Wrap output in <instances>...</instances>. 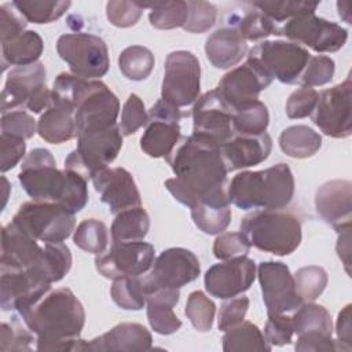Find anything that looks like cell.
<instances>
[{
    "mask_svg": "<svg viewBox=\"0 0 352 352\" xmlns=\"http://www.w3.org/2000/svg\"><path fill=\"white\" fill-rule=\"evenodd\" d=\"M176 177L166 179L165 187L190 209L212 190L227 184V166L221 148L213 140L191 135L166 157Z\"/></svg>",
    "mask_w": 352,
    "mask_h": 352,
    "instance_id": "cell-1",
    "label": "cell"
},
{
    "mask_svg": "<svg viewBox=\"0 0 352 352\" xmlns=\"http://www.w3.org/2000/svg\"><path fill=\"white\" fill-rule=\"evenodd\" d=\"M19 315L36 334L37 351H80L85 311L70 289L48 292L37 302L21 309Z\"/></svg>",
    "mask_w": 352,
    "mask_h": 352,
    "instance_id": "cell-2",
    "label": "cell"
},
{
    "mask_svg": "<svg viewBox=\"0 0 352 352\" xmlns=\"http://www.w3.org/2000/svg\"><path fill=\"white\" fill-rule=\"evenodd\" d=\"M18 180L34 201L58 202L73 213L88 202V179L70 169L59 170L47 148H34L25 157Z\"/></svg>",
    "mask_w": 352,
    "mask_h": 352,
    "instance_id": "cell-3",
    "label": "cell"
},
{
    "mask_svg": "<svg viewBox=\"0 0 352 352\" xmlns=\"http://www.w3.org/2000/svg\"><path fill=\"white\" fill-rule=\"evenodd\" d=\"M52 98L74 109L77 133L117 122L120 113L118 98L100 80L60 73L54 81Z\"/></svg>",
    "mask_w": 352,
    "mask_h": 352,
    "instance_id": "cell-4",
    "label": "cell"
},
{
    "mask_svg": "<svg viewBox=\"0 0 352 352\" xmlns=\"http://www.w3.org/2000/svg\"><path fill=\"white\" fill-rule=\"evenodd\" d=\"M227 195L242 210L283 209L293 199L294 177L283 162L264 170H243L227 184Z\"/></svg>",
    "mask_w": 352,
    "mask_h": 352,
    "instance_id": "cell-5",
    "label": "cell"
},
{
    "mask_svg": "<svg viewBox=\"0 0 352 352\" xmlns=\"http://www.w3.org/2000/svg\"><path fill=\"white\" fill-rule=\"evenodd\" d=\"M250 246L275 256H287L301 243V221L282 209H261L246 214L239 224Z\"/></svg>",
    "mask_w": 352,
    "mask_h": 352,
    "instance_id": "cell-6",
    "label": "cell"
},
{
    "mask_svg": "<svg viewBox=\"0 0 352 352\" xmlns=\"http://www.w3.org/2000/svg\"><path fill=\"white\" fill-rule=\"evenodd\" d=\"M121 147L122 133L117 122L84 129L77 133V148L66 157L65 169L91 179L117 158Z\"/></svg>",
    "mask_w": 352,
    "mask_h": 352,
    "instance_id": "cell-7",
    "label": "cell"
},
{
    "mask_svg": "<svg viewBox=\"0 0 352 352\" xmlns=\"http://www.w3.org/2000/svg\"><path fill=\"white\" fill-rule=\"evenodd\" d=\"M11 221L44 243L63 242L76 226L74 213L65 205L34 199L22 204Z\"/></svg>",
    "mask_w": 352,
    "mask_h": 352,
    "instance_id": "cell-8",
    "label": "cell"
},
{
    "mask_svg": "<svg viewBox=\"0 0 352 352\" xmlns=\"http://www.w3.org/2000/svg\"><path fill=\"white\" fill-rule=\"evenodd\" d=\"M59 56L78 77L95 80L103 77L110 66L106 43L91 33H66L56 41Z\"/></svg>",
    "mask_w": 352,
    "mask_h": 352,
    "instance_id": "cell-9",
    "label": "cell"
},
{
    "mask_svg": "<svg viewBox=\"0 0 352 352\" xmlns=\"http://www.w3.org/2000/svg\"><path fill=\"white\" fill-rule=\"evenodd\" d=\"M201 89V65L198 58L184 50L168 54L165 59L161 99L186 107L198 99Z\"/></svg>",
    "mask_w": 352,
    "mask_h": 352,
    "instance_id": "cell-10",
    "label": "cell"
},
{
    "mask_svg": "<svg viewBox=\"0 0 352 352\" xmlns=\"http://www.w3.org/2000/svg\"><path fill=\"white\" fill-rule=\"evenodd\" d=\"M271 78L283 84H294L300 80L311 55L308 50L293 41H263L254 45L248 55Z\"/></svg>",
    "mask_w": 352,
    "mask_h": 352,
    "instance_id": "cell-11",
    "label": "cell"
},
{
    "mask_svg": "<svg viewBox=\"0 0 352 352\" xmlns=\"http://www.w3.org/2000/svg\"><path fill=\"white\" fill-rule=\"evenodd\" d=\"M304 44L316 52H336L348 40V30L341 25L319 18L315 10H307L280 26V36Z\"/></svg>",
    "mask_w": 352,
    "mask_h": 352,
    "instance_id": "cell-12",
    "label": "cell"
},
{
    "mask_svg": "<svg viewBox=\"0 0 352 352\" xmlns=\"http://www.w3.org/2000/svg\"><path fill=\"white\" fill-rule=\"evenodd\" d=\"M352 81L348 76L341 84L319 94L312 121L326 136L344 139L352 133Z\"/></svg>",
    "mask_w": 352,
    "mask_h": 352,
    "instance_id": "cell-13",
    "label": "cell"
},
{
    "mask_svg": "<svg viewBox=\"0 0 352 352\" xmlns=\"http://www.w3.org/2000/svg\"><path fill=\"white\" fill-rule=\"evenodd\" d=\"M154 246L142 241H113L111 248L95 258V267L107 279L144 275L154 263Z\"/></svg>",
    "mask_w": 352,
    "mask_h": 352,
    "instance_id": "cell-14",
    "label": "cell"
},
{
    "mask_svg": "<svg viewBox=\"0 0 352 352\" xmlns=\"http://www.w3.org/2000/svg\"><path fill=\"white\" fill-rule=\"evenodd\" d=\"M201 272L198 257L184 248L164 250L142 276L146 294L155 289H180L195 280Z\"/></svg>",
    "mask_w": 352,
    "mask_h": 352,
    "instance_id": "cell-15",
    "label": "cell"
},
{
    "mask_svg": "<svg viewBox=\"0 0 352 352\" xmlns=\"http://www.w3.org/2000/svg\"><path fill=\"white\" fill-rule=\"evenodd\" d=\"M179 107L158 99L148 110V120L140 138V148L153 158L168 157L180 139Z\"/></svg>",
    "mask_w": 352,
    "mask_h": 352,
    "instance_id": "cell-16",
    "label": "cell"
},
{
    "mask_svg": "<svg viewBox=\"0 0 352 352\" xmlns=\"http://www.w3.org/2000/svg\"><path fill=\"white\" fill-rule=\"evenodd\" d=\"M257 275L268 315L290 314L302 304L296 290L294 278L286 264L263 261L258 264Z\"/></svg>",
    "mask_w": 352,
    "mask_h": 352,
    "instance_id": "cell-17",
    "label": "cell"
},
{
    "mask_svg": "<svg viewBox=\"0 0 352 352\" xmlns=\"http://www.w3.org/2000/svg\"><path fill=\"white\" fill-rule=\"evenodd\" d=\"M192 133L213 140L219 146L234 136L232 109L214 89L197 99L192 111Z\"/></svg>",
    "mask_w": 352,
    "mask_h": 352,
    "instance_id": "cell-18",
    "label": "cell"
},
{
    "mask_svg": "<svg viewBox=\"0 0 352 352\" xmlns=\"http://www.w3.org/2000/svg\"><path fill=\"white\" fill-rule=\"evenodd\" d=\"M51 289V283L32 265L22 270L1 268L0 307L3 311H21L37 302Z\"/></svg>",
    "mask_w": 352,
    "mask_h": 352,
    "instance_id": "cell-19",
    "label": "cell"
},
{
    "mask_svg": "<svg viewBox=\"0 0 352 352\" xmlns=\"http://www.w3.org/2000/svg\"><path fill=\"white\" fill-rule=\"evenodd\" d=\"M256 278V264L246 256L234 257L212 265L204 276L206 292L221 300L246 292Z\"/></svg>",
    "mask_w": 352,
    "mask_h": 352,
    "instance_id": "cell-20",
    "label": "cell"
},
{
    "mask_svg": "<svg viewBox=\"0 0 352 352\" xmlns=\"http://www.w3.org/2000/svg\"><path fill=\"white\" fill-rule=\"evenodd\" d=\"M272 78L252 59H246L242 66H238L226 73L216 91L226 100V103L235 109L241 104L258 99L261 91H264Z\"/></svg>",
    "mask_w": 352,
    "mask_h": 352,
    "instance_id": "cell-21",
    "label": "cell"
},
{
    "mask_svg": "<svg viewBox=\"0 0 352 352\" xmlns=\"http://www.w3.org/2000/svg\"><path fill=\"white\" fill-rule=\"evenodd\" d=\"M100 201L106 204L111 213L140 206V192L132 175L124 168H104L91 177Z\"/></svg>",
    "mask_w": 352,
    "mask_h": 352,
    "instance_id": "cell-22",
    "label": "cell"
},
{
    "mask_svg": "<svg viewBox=\"0 0 352 352\" xmlns=\"http://www.w3.org/2000/svg\"><path fill=\"white\" fill-rule=\"evenodd\" d=\"M318 214L336 231L351 226L352 184L349 180H330L322 184L315 194Z\"/></svg>",
    "mask_w": 352,
    "mask_h": 352,
    "instance_id": "cell-23",
    "label": "cell"
},
{
    "mask_svg": "<svg viewBox=\"0 0 352 352\" xmlns=\"http://www.w3.org/2000/svg\"><path fill=\"white\" fill-rule=\"evenodd\" d=\"M45 67L41 62L12 69L1 91V113L23 109L30 95L45 85Z\"/></svg>",
    "mask_w": 352,
    "mask_h": 352,
    "instance_id": "cell-24",
    "label": "cell"
},
{
    "mask_svg": "<svg viewBox=\"0 0 352 352\" xmlns=\"http://www.w3.org/2000/svg\"><path fill=\"white\" fill-rule=\"evenodd\" d=\"M227 170H236L264 162L272 148L271 136L264 132L260 135L234 133L220 146Z\"/></svg>",
    "mask_w": 352,
    "mask_h": 352,
    "instance_id": "cell-25",
    "label": "cell"
},
{
    "mask_svg": "<svg viewBox=\"0 0 352 352\" xmlns=\"http://www.w3.org/2000/svg\"><path fill=\"white\" fill-rule=\"evenodd\" d=\"M153 338L150 331L140 323H120L107 333L91 340H82L80 351H148Z\"/></svg>",
    "mask_w": 352,
    "mask_h": 352,
    "instance_id": "cell-26",
    "label": "cell"
},
{
    "mask_svg": "<svg viewBox=\"0 0 352 352\" xmlns=\"http://www.w3.org/2000/svg\"><path fill=\"white\" fill-rule=\"evenodd\" d=\"M43 246L37 239L10 221L1 230V258L0 267L7 270H22L32 267L40 257Z\"/></svg>",
    "mask_w": 352,
    "mask_h": 352,
    "instance_id": "cell-27",
    "label": "cell"
},
{
    "mask_svg": "<svg viewBox=\"0 0 352 352\" xmlns=\"http://www.w3.org/2000/svg\"><path fill=\"white\" fill-rule=\"evenodd\" d=\"M37 133L51 144H60L77 136L74 109L58 99H51V104L37 121Z\"/></svg>",
    "mask_w": 352,
    "mask_h": 352,
    "instance_id": "cell-28",
    "label": "cell"
},
{
    "mask_svg": "<svg viewBox=\"0 0 352 352\" xmlns=\"http://www.w3.org/2000/svg\"><path fill=\"white\" fill-rule=\"evenodd\" d=\"M248 52V44L235 28H221L213 32L205 43L208 60L216 69H230L239 63Z\"/></svg>",
    "mask_w": 352,
    "mask_h": 352,
    "instance_id": "cell-29",
    "label": "cell"
},
{
    "mask_svg": "<svg viewBox=\"0 0 352 352\" xmlns=\"http://www.w3.org/2000/svg\"><path fill=\"white\" fill-rule=\"evenodd\" d=\"M179 298V289H155L146 294L147 320L155 333L169 336L180 329L182 320L173 312Z\"/></svg>",
    "mask_w": 352,
    "mask_h": 352,
    "instance_id": "cell-30",
    "label": "cell"
},
{
    "mask_svg": "<svg viewBox=\"0 0 352 352\" xmlns=\"http://www.w3.org/2000/svg\"><path fill=\"white\" fill-rule=\"evenodd\" d=\"M44 50L43 38L34 30H25L16 37L1 43V66H26L36 63Z\"/></svg>",
    "mask_w": 352,
    "mask_h": 352,
    "instance_id": "cell-31",
    "label": "cell"
},
{
    "mask_svg": "<svg viewBox=\"0 0 352 352\" xmlns=\"http://www.w3.org/2000/svg\"><path fill=\"white\" fill-rule=\"evenodd\" d=\"M320 146V135L307 125L289 126L279 136L280 150L292 158L312 157L319 151Z\"/></svg>",
    "mask_w": 352,
    "mask_h": 352,
    "instance_id": "cell-32",
    "label": "cell"
},
{
    "mask_svg": "<svg viewBox=\"0 0 352 352\" xmlns=\"http://www.w3.org/2000/svg\"><path fill=\"white\" fill-rule=\"evenodd\" d=\"M33 267L50 282H59L72 268L70 249L62 242H47Z\"/></svg>",
    "mask_w": 352,
    "mask_h": 352,
    "instance_id": "cell-33",
    "label": "cell"
},
{
    "mask_svg": "<svg viewBox=\"0 0 352 352\" xmlns=\"http://www.w3.org/2000/svg\"><path fill=\"white\" fill-rule=\"evenodd\" d=\"M150 228L148 213L142 206L129 208L116 214L111 224L113 241H142Z\"/></svg>",
    "mask_w": 352,
    "mask_h": 352,
    "instance_id": "cell-34",
    "label": "cell"
},
{
    "mask_svg": "<svg viewBox=\"0 0 352 352\" xmlns=\"http://www.w3.org/2000/svg\"><path fill=\"white\" fill-rule=\"evenodd\" d=\"M224 333L223 351L226 352L271 351L272 348L267 342L261 330L249 320H243Z\"/></svg>",
    "mask_w": 352,
    "mask_h": 352,
    "instance_id": "cell-35",
    "label": "cell"
},
{
    "mask_svg": "<svg viewBox=\"0 0 352 352\" xmlns=\"http://www.w3.org/2000/svg\"><path fill=\"white\" fill-rule=\"evenodd\" d=\"M268 124V109L258 99L232 109V129L235 133L260 135L265 132Z\"/></svg>",
    "mask_w": 352,
    "mask_h": 352,
    "instance_id": "cell-36",
    "label": "cell"
},
{
    "mask_svg": "<svg viewBox=\"0 0 352 352\" xmlns=\"http://www.w3.org/2000/svg\"><path fill=\"white\" fill-rule=\"evenodd\" d=\"M293 329L297 336L304 333H323L331 336L333 322L329 311L319 304L302 302L292 315Z\"/></svg>",
    "mask_w": 352,
    "mask_h": 352,
    "instance_id": "cell-37",
    "label": "cell"
},
{
    "mask_svg": "<svg viewBox=\"0 0 352 352\" xmlns=\"http://www.w3.org/2000/svg\"><path fill=\"white\" fill-rule=\"evenodd\" d=\"M194 224L208 235L221 234L231 223L230 205L198 202L191 208Z\"/></svg>",
    "mask_w": 352,
    "mask_h": 352,
    "instance_id": "cell-38",
    "label": "cell"
},
{
    "mask_svg": "<svg viewBox=\"0 0 352 352\" xmlns=\"http://www.w3.org/2000/svg\"><path fill=\"white\" fill-rule=\"evenodd\" d=\"M155 59L153 52L143 45L126 47L118 56V67L124 77L132 81L146 80L153 72Z\"/></svg>",
    "mask_w": 352,
    "mask_h": 352,
    "instance_id": "cell-39",
    "label": "cell"
},
{
    "mask_svg": "<svg viewBox=\"0 0 352 352\" xmlns=\"http://www.w3.org/2000/svg\"><path fill=\"white\" fill-rule=\"evenodd\" d=\"M12 6L28 22L43 25L59 19L69 10L72 3L48 0H15L12 1Z\"/></svg>",
    "mask_w": 352,
    "mask_h": 352,
    "instance_id": "cell-40",
    "label": "cell"
},
{
    "mask_svg": "<svg viewBox=\"0 0 352 352\" xmlns=\"http://www.w3.org/2000/svg\"><path fill=\"white\" fill-rule=\"evenodd\" d=\"M143 8L150 7L148 21L153 28L160 30H170L183 28L187 19L188 7L187 1H157L151 4H140Z\"/></svg>",
    "mask_w": 352,
    "mask_h": 352,
    "instance_id": "cell-41",
    "label": "cell"
},
{
    "mask_svg": "<svg viewBox=\"0 0 352 352\" xmlns=\"http://www.w3.org/2000/svg\"><path fill=\"white\" fill-rule=\"evenodd\" d=\"M73 242L77 248L100 254L109 245V230L106 224L98 219H85L74 230Z\"/></svg>",
    "mask_w": 352,
    "mask_h": 352,
    "instance_id": "cell-42",
    "label": "cell"
},
{
    "mask_svg": "<svg viewBox=\"0 0 352 352\" xmlns=\"http://www.w3.org/2000/svg\"><path fill=\"white\" fill-rule=\"evenodd\" d=\"M110 294L113 301L124 309L139 311L146 304V292L142 276L116 279L111 285Z\"/></svg>",
    "mask_w": 352,
    "mask_h": 352,
    "instance_id": "cell-43",
    "label": "cell"
},
{
    "mask_svg": "<svg viewBox=\"0 0 352 352\" xmlns=\"http://www.w3.org/2000/svg\"><path fill=\"white\" fill-rule=\"evenodd\" d=\"M235 29L245 41H257L271 34L280 36V26L271 21L261 11H258L256 7H253V10L248 11L242 18L238 19V25Z\"/></svg>",
    "mask_w": 352,
    "mask_h": 352,
    "instance_id": "cell-44",
    "label": "cell"
},
{
    "mask_svg": "<svg viewBox=\"0 0 352 352\" xmlns=\"http://www.w3.org/2000/svg\"><path fill=\"white\" fill-rule=\"evenodd\" d=\"M296 290L302 302H314L327 285V272L318 265L301 267L293 275Z\"/></svg>",
    "mask_w": 352,
    "mask_h": 352,
    "instance_id": "cell-45",
    "label": "cell"
},
{
    "mask_svg": "<svg viewBox=\"0 0 352 352\" xmlns=\"http://www.w3.org/2000/svg\"><path fill=\"white\" fill-rule=\"evenodd\" d=\"M184 314L198 331L205 333L213 326L216 305L204 292L195 290L187 298Z\"/></svg>",
    "mask_w": 352,
    "mask_h": 352,
    "instance_id": "cell-46",
    "label": "cell"
},
{
    "mask_svg": "<svg viewBox=\"0 0 352 352\" xmlns=\"http://www.w3.org/2000/svg\"><path fill=\"white\" fill-rule=\"evenodd\" d=\"M279 26L307 10H316L319 3L309 1H254L250 3Z\"/></svg>",
    "mask_w": 352,
    "mask_h": 352,
    "instance_id": "cell-47",
    "label": "cell"
},
{
    "mask_svg": "<svg viewBox=\"0 0 352 352\" xmlns=\"http://www.w3.org/2000/svg\"><path fill=\"white\" fill-rule=\"evenodd\" d=\"M334 70H336V63L330 56H326V55L311 56L298 82L307 88L324 85L331 81L334 76Z\"/></svg>",
    "mask_w": 352,
    "mask_h": 352,
    "instance_id": "cell-48",
    "label": "cell"
},
{
    "mask_svg": "<svg viewBox=\"0 0 352 352\" xmlns=\"http://www.w3.org/2000/svg\"><path fill=\"white\" fill-rule=\"evenodd\" d=\"M188 14L183 29L190 33H205L214 23L217 18V10L208 1H187Z\"/></svg>",
    "mask_w": 352,
    "mask_h": 352,
    "instance_id": "cell-49",
    "label": "cell"
},
{
    "mask_svg": "<svg viewBox=\"0 0 352 352\" xmlns=\"http://www.w3.org/2000/svg\"><path fill=\"white\" fill-rule=\"evenodd\" d=\"M30 329L25 327L14 318L12 323L3 322L0 330V351H30V344L34 341Z\"/></svg>",
    "mask_w": 352,
    "mask_h": 352,
    "instance_id": "cell-50",
    "label": "cell"
},
{
    "mask_svg": "<svg viewBox=\"0 0 352 352\" xmlns=\"http://www.w3.org/2000/svg\"><path fill=\"white\" fill-rule=\"evenodd\" d=\"M148 114L146 113L143 100L136 94H131L121 110V133L124 136L133 135L139 128L146 126Z\"/></svg>",
    "mask_w": 352,
    "mask_h": 352,
    "instance_id": "cell-51",
    "label": "cell"
},
{
    "mask_svg": "<svg viewBox=\"0 0 352 352\" xmlns=\"http://www.w3.org/2000/svg\"><path fill=\"white\" fill-rule=\"evenodd\" d=\"M36 131V120L23 109L1 113V135L30 139Z\"/></svg>",
    "mask_w": 352,
    "mask_h": 352,
    "instance_id": "cell-52",
    "label": "cell"
},
{
    "mask_svg": "<svg viewBox=\"0 0 352 352\" xmlns=\"http://www.w3.org/2000/svg\"><path fill=\"white\" fill-rule=\"evenodd\" d=\"M250 248L249 241L242 232H221L213 242V254L216 258L230 260L246 256Z\"/></svg>",
    "mask_w": 352,
    "mask_h": 352,
    "instance_id": "cell-53",
    "label": "cell"
},
{
    "mask_svg": "<svg viewBox=\"0 0 352 352\" xmlns=\"http://www.w3.org/2000/svg\"><path fill=\"white\" fill-rule=\"evenodd\" d=\"M143 14V7L135 1H109L106 4V16L117 28H129L138 23Z\"/></svg>",
    "mask_w": 352,
    "mask_h": 352,
    "instance_id": "cell-54",
    "label": "cell"
},
{
    "mask_svg": "<svg viewBox=\"0 0 352 352\" xmlns=\"http://www.w3.org/2000/svg\"><path fill=\"white\" fill-rule=\"evenodd\" d=\"M294 334L292 316L287 314H270L264 327V337L272 346H282L292 342Z\"/></svg>",
    "mask_w": 352,
    "mask_h": 352,
    "instance_id": "cell-55",
    "label": "cell"
},
{
    "mask_svg": "<svg viewBox=\"0 0 352 352\" xmlns=\"http://www.w3.org/2000/svg\"><path fill=\"white\" fill-rule=\"evenodd\" d=\"M319 94L314 88H298L290 94L286 102V114L289 118H305L311 116L316 107Z\"/></svg>",
    "mask_w": 352,
    "mask_h": 352,
    "instance_id": "cell-56",
    "label": "cell"
},
{
    "mask_svg": "<svg viewBox=\"0 0 352 352\" xmlns=\"http://www.w3.org/2000/svg\"><path fill=\"white\" fill-rule=\"evenodd\" d=\"M249 308V298L246 296L231 297L227 298L226 302L221 304L219 315H217V326L220 331H227L228 329L243 322L245 315Z\"/></svg>",
    "mask_w": 352,
    "mask_h": 352,
    "instance_id": "cell-57",
    "label": "cell"
},
{
    "mask_svg": "<svg viewBox=\"0 0 352 352\" xmlns=\"http://www.w3.org/2000/svg\"><path fill=\"white\" fill-rule=\"evenodd\" d=\"M14 6L12 3H6L1 4L0 7V37H1V43L8 41L14 37H16L18 34H21L22 32H25V26H26V19L22 18V15L16 11L12 10Z\"/></svg>",
    "mask_w": 352,
    "mask_h": 352,
    "instance_id": "cell-58",
    "label": "cell"
},
{
    "mask_svg": "<svg viewBox=\"0 0 352 352\" xmlns=\"http://www.w3.org/2000/svg\"><path fill=\"white\" fill-rule=\"evenodd\" d=\"M0 142H1L0 169L4 173L12 169L25 157L26 143H25V139L10 136V135H1Z\"/></svg>",
    "mask_w": 352,
    "mask_h": 352,
    "instance_id": "cell-59",
    "label": "cell"
},
{
    "mask_svg": "<svg viewBox=\"0 0 352 352\" xmlns=\"http://www.w3.org/2000/svg\"><path fill=\"white\" fill-rule=\"evenodd\" d=\"M294 349L298 352H319V351H340V346L336 340L331 338V336L323 334V333H304L300 334Z\"/></svg>",
    "mask_w": 352,
    "mask_h": 352,
    "instance_id": "cell-60",
    "label": "cell"
},
{
    "mask_svg": "<svg viewBox=\"0 0 352 352\" xmlns=\"http://www.w3.org/2000/svg\"><path fill=\"white\" fill-rule=\"evenodd\" d=\"M351 308L352 305L348 304L342 308L338 314L337 319V344L340 351L349 352L352 349V326H351Z\"/></svg>",
    "mask_w": 352,
    "mask_h": 352,
    "instance_id": "cell-61",
    "label": "cell"
},
{
    "mask_svg": "<svg viewBox=\"0 0 352 352\" xmlns=\"http://www.w3.org/2000/svg\"><path fill=\"white\" fill-rule=\"evenodd\" d=\"M51 99H52V91L48 89L47 85H43L30 95L25 107L32 113H41L43 110L48 109V106L51 104Z\"/></svg>",
    "mask_w": 352,
    "mask_h": 352,
    "instance_id": "cell-62",
    "label": "cell"
},
{
    "mask_svg": "<svg viewBox=\"0 0 352 352\" xmlns=\"http://www.w3.org/2000/svg\"><path fill=\"white\" fill-rule=\"evenodd\" d=\"M338 239H337V253L338 257L342 260L345 265V271L349 274V265H351V226H345L340 228L338 231Z\"/></svg>",
    "mask_w": 352,
    "mask_h": 352,
    "instance_id": "cell-63",
    "label": "cell"
},
{
    "mask_svg": "<svg viewBox=\"0 0 352 352\" xmlns=\"http://www.w3.org/2000/svg\"><path fill=\"white\" fill-rule=\"evenodd\" d=\"M1 183H3V204H1V209L6 206V204H7V199H8V191H10V183H8V180L4 177V176H1Z\"/></svg>",
    "mask_w": 352,
    "mask_h": 352,
    "instance_id": "cell-64",
    "label": "cell"
}]
</instances>
